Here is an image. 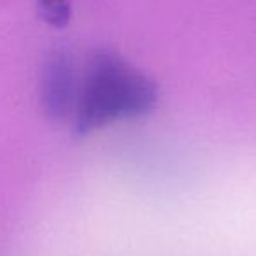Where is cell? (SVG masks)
Returning a JSON list of instances; mask_svg holds the SVG:
<instances>
[{
    "mask_svg": "<svg viewBox=\"0 0 256 256\" xmlns=\"http://www.w3.org/2000/svg\"><path fill=\"white\" fill-rule=\"evenodd\" d=\"M158 100L156 84L118 53L100 50L88 60L76 109L72 114L78 134H90L118 120L148 114Z\"/></svg>",
    "mask_w": 256,
    "mask_h": 256,
    "instance_id": "obj_1",
    "label": "cell"
},
{
    "mask_svg": "<svg viewBox=\"0 0 256 256\" xmlns=\"http://www.w3.org/2000/svg\"><path fill=\"white\" fill-rule=\"evenodd\" d=\"M79 76L72 56L64 50L48 54L40 70V104L50 120L72 118L79 92Z\"/></svg>",
    "mask_w": 256,
    "mask_h": 256,
    "instance_id": "obj_2",
    "label": "cell"
},
{
    "mask_svg": "<svg viewBox=\"0 0 256 256\" xmlns=\"http://www.w3.org/2000/svg\"><path fill=\"white\" fill-rule=\"evenodd\" d=\"M37 8L44 22L54 28H64L70 20L68 0H37Z\"/></svg>",
    "mask_w": 256,
    "mask_h": 256,
    "instance_id": "obj_3",
    "label": "cell"
}]
</instances>
